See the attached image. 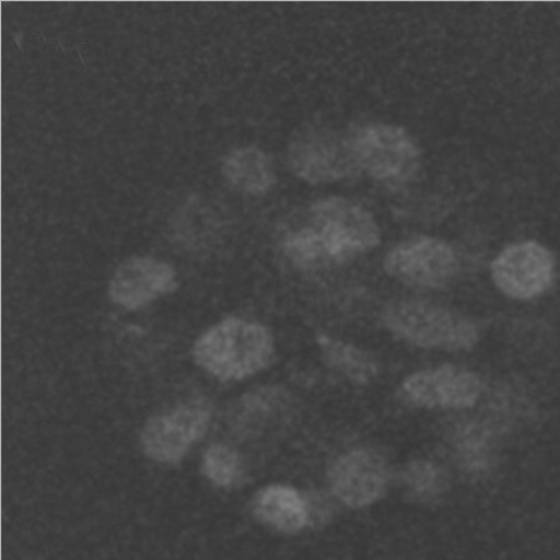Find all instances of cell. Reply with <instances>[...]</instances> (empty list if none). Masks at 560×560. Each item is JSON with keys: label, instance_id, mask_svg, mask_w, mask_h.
Segmentation results:
<instances>
[{"label": "cell", "instance_id": "1", "mask_svg": "<svg viewBox=\"0 0 560 560\" xmlns=\"http://www.w3.org/2000/svg\"><path fill=\"white\" fill-rule=\"evenodd\" d=\"M381 241L377 224L363 207L331 197L314 203L288 231L282 247L294 265L330 267L373 249Z\"/></svg>", "mask_w": 560, "mask_h": 560}, {"label": "cell", "instance_id": "2", "mask_svg": "<svg viewBox=\"0 0 560 560\" xmlns=\"http://www.w3.org/2000/svg\"><path fill=\"white\" fill-rule=\"evenodd\" d=\"M275 342L259 324L228 319L203 334L194 348L196 363L222 382L241 381L272 360Z\"/></svg>", "mask_w": 560, "mask_h": 560}, {"label": "cell", "instance_id": "3", "mask_svg": "<svg viewBox=\"0 0 560 560\" xmlns=\"http://www.w3.org/2000/svg\"><path fill=\"white\" fill-rule=\"evenodd\" d=\"M384 322L396 336L421 348L469 350L478 341L474 323L428 302H395L385 310Z\"/></svg>", "mask_w": 560, "mask_h": 560}, {"label": "cell", "instance_id": "4", "mask_svg": "<svg viewBox=\"0 0 560 560\" xmlns=\"http://www.w3.org/2000/svg\"><path fill=\"white\" fill-rule=\"evenodd\" d=\"M360 170L387 184H401L417 173L420 150L410 135L397 126L372 124L350 132Z\"/></svg>", "mask_w": 560, "mask_h": 560}, {"label": "cell", "instance_id": "5", "mask_svg": "<svg viewBox=\"0 0 560 560\" xmlns=\"http://www.w3.org/2000/svg\"><path fill=\"white\" fill-rule=\"evenodd\" d=\"M293 174L311 184L331 183L360 171L350 142L327 129H310L298 133L288 153Z\"/></svg>", "mask_w": 560, "mask_h": 560}, {"label": "cell", "instance_id": "6", "mask_svg": "<svg viewBox=\"0 0 560 560\" xmlns=\"http://www.w3.org/2000/svg\"><path fill=\"white\" fill-rule=\"evenodd\" d=\"M210 422V405L203 400L159 413L142 430L143 453L161 464L178 463L206 435Z\"/></svg>", "mask_w": 560, "mask_h": 560}, {"label": "cell", "instance_id": "7", "mask_svg": "<svg viewBox=\"0 0 560 560\" xmlns=\"http://www.w3.org/2000/svg\"><path fill=\"white\" fill-rule=\"evenodd\" d=\"M556 261L537 242L516 243L503 249L491 265L494 284L517 301H530L552 285Z\"/></svg>", "mask_w": 560, "mask_h": 560}, {"label": "cell", "instance_id": "8", "mask_svg": "<svg viewBox=\"0 0 560 560\" xmlns=\"http://www.w3.org/2000/svg\"><path fill=\"white\" fill-rule=\"evenodd\" d=\"M385 269L406 284L435 289L453 282L458 272V260L444 241L420 237L388 252Z\"/></svg>", "mask_w": 560, "mask_h": 560}, {"label": "cell", "instance_id": "9", "mask_svg": "<svg viewBox=\"0 0 560 560\" xmlns=\"http://www.w3.org/2000/svg\"><path fill=\"white\" fill-rule=\"evenodd\" d=\"M330 487L351 509H364L381 500L388 483L385 459L369 448L349 451L340 456L329 472Z\"/></svg>", "mask_w": 560, "mask_h": 560}, {"label": "cell", "instance_id": "10", "mask_svg": "<svg viewBox=\"0 0 560 560\" xmlns=\"http://www.w3.org/2000/svg\"><path fill=\"white\" fill-rule=\"evenodd\" d=\"M481 382L475 374L456 366L424 370L406 378L402 393L410 402L429 409H465L481 395Z\"/></svg>", "mask_w": 560, "mask_h": 560}, {"label": "cell", "instance_id": "11", "mask_svg": "<svg viewBox=\"0 0 560 560\" xmlns=\"http://www.w3.org/2000/svg\"><path fill=\"white\" fill-rule=\"evenodd\" d=\"M175 287V270L165 261L132 258L116 269L108 293L122 308L137 311L173 292Z\"/></svg>", "mask_w": 560, "mask_h": 560}, {"label": "cell", "instance_id": "12", "mask_svg": "<svg viewBox=\"0 0 560 560\" xmlns=\"http://www.w3.org/2000/svg\"><path fill=\"white\" fill-rule=\"evenodd\" d=\"M255 517L279 532H301L308 525L310 511L303 497L292 487L273 485L260 490L252 502Z\"/></svg>", "mask_w": 560, "mask_h": 560}, {"label": "cell", "instance_id": "13", "mask_svg": "<svg viewBox=\"0 0 560 560\" xmlns=\"http://www.w3.org/2000/svg\"><path fill=\"white\" fill-rule=\"evenodd\" d=\"M222 173L233 188L252 196L264 195L276 183L272 161L257 148H243L223 160Z\"/></svg>", "mask_w": 560, "mask_h": 560}, {"label": "cell", "instance_id": "14", "mask_svg": "<svg viewBox=\"0 0 560 560\" xmlns=\"http://www.w3.org/2000/svg\"><path fill=\"white\" fill-rule=\"evenodd\" d=\"M320 347L327 363L345 373L351 381L365 384L372 381L377 372L372 358L345 342L322 337Z\"/></svg>", "mask_w": 560, "mask_h": 560}, {"label": "cell", "instance_id": "15", "mask_svg": "<svg viewBox=\"0 0 560 560\" xmlns=\"http://www.w3.org/2000/svg\"><path fill=\"white\" fill-rule=\"evenodd\" d=\"M202 471L215 486L231 487L242 471L240 456L229 446L213 445L203 455Z\"/></svg>", "mask_w": 560, "mask_h": 560}, {"label": "cell", "instance_id": "16", "mask_svg": "<svg viewBox=\"0 0 560 560\" xmlns=\"http://www.w3.org/2000/svg\"><path fill=\"white\" fill-rule=\"evenodd\" d=\"M404 480L412 495L420 500H431L446 489L445 475L428 460H413L405 469Z\"/></svg>", "mask_w": 560, "mask_h": 560}]
</instances>
